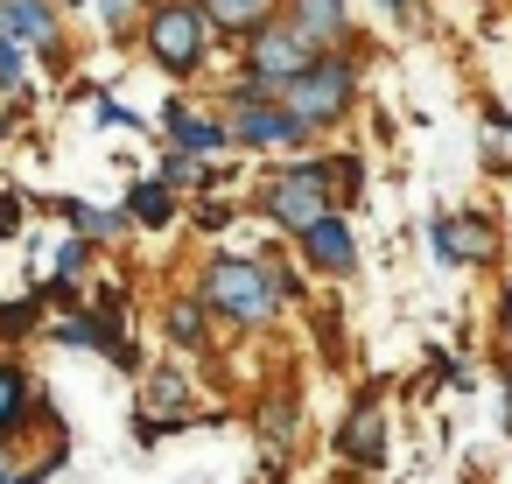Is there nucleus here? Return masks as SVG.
<instances>
[{
    "mask_svg": "<svg viewBox=\"0 0 512 484\" xmlns=\"http://www.w3.org/2000/svg\"><path fill=\"white\" fill-rule=\"evenodd\" d=\"M309 50H316V43H309L295 22H267V29H253V78H267V85L281 92V85L309 64Z\"/></svg>",
    "mask_w": 512,
    "mask_h": 484,
    "instance_id": "nucleus-4",
    "label": "nucleus"
},
{
    "mask_svg": "<svg viewBox=\"0 0 512 484\" xmlns=\"http://www.w3.org/2000/svg\"><path fill=\"white\" fill-rule=\"evenodd\" d=\"M211 29H232V36H253V29H267L274 22V0H211Z\"/></svg>",
    "mask_w": 512,
    "mask_h": 484,
    "instance_id": "nucleus-11",
    "label": "nucleus"
},
{
    "mask_svg": "<svg viewBox=\"0 0 512 484\" xmlns=\"http://www.w3.org/2000/svg\"><path fill=\"white\" fill-rule=\"evenodd\" d=\"M71 8H78V0H71Z\"/></svg>",
    "mask_w": 512,
    "mask_h": 484,
    "instance_id": "nucleus-20",
    "label": "nucleus"
},
{
    "mask_svg": "<svg viewBox=\"0 0 512 484\" xmlns=\"http://www.w3.org/2000/svg\"><path fill=\"white\" fill-rule=\"evenodd\" d=\"M36 316H43V295H22V302H0V337H22V330H36Z\"/></svg>",
    "mask_w": 512,
    "mask_h": 484,
    "instance_id": "nucleus-16",
    "label": "nucleus"
},
{
    "mask_svg": "<svg viewBox=\"0 0 512 484\" xmlns=\"http://www.w3.org/2000/svg\"><path fill=\"white\" fill-rule=\"evenodd\" d=\"M204 309H218L225 323H246V330H260L274 309H281V288H274V274L267 267H253V260H211V274H204V295H197Z\"/></svg>",
    "mask_w": 512,
    "mask_h": 484,
    "instance_id": "nucleus-1",
    "label": "nucleus"
},
{
    "mask_svg": "<svg viewBox=\"0 0 512 484\" xmlns=\"http://www.w3.org/2000/svg\"><path fill=\"white\" fill-rule=\"evenodd\" d=\"M64 344H99V323L92 316H64Z\"/></svg>",
    "mask_w": 512,
    "mask_h": 484,
    "instance_id": "nucleus-17",
    "label": "nucleus"
},
{
    "mask_svg": "<svg viewBox=\"0 0 512 484\" xmlns=\"http://www.w3.org/2000/svg\"><path fill=\"white\" fill-rule=\"evenodd\" d=\"M267 211H274L281 225H295V232H302V225H316V218L330 211V204H323V162H316V169L281 176V183L267 190Z\"/></svg>",
    "mask_w": 512,
    "mask_h": 484,
    "instance_id": "nucleus-6",
    "label": "nucleus"
},
{
    "mask_svg": "<svg viewBox=\"0 0 512 484\" xmlns=\"http://www.w3.org/2000/svg\"><path fill=\"white\" fill-rule=\"evenodd\" d=\"M295 29H302L309 43H330V36L344 29V8H337V0H295Z\"/></svg>",
    "mask_w": 512,
    "mask_h": 484,
    "instance_id": "nucleus-13",
    "label": "nucleus"
},
{
    "mask_svg": "<svg viewBox=\"0 0 512 484\" xmlns=\"http://www.w3.org/2000/svg\"><path fill=\"white\" fill-rule=\"evenodd\" d=\"M225 134L246 141V148H281V141H302V120H295L281 99H239Z\"/></svg>",
    "mask_w": 512,
    "mask_h": 484,
    "instance_id": "nucleus-5",
    "label": "nucleus"
},
{
    "mask_svg": "<svg viewBox=\"0 0 512 484\" xmlns=\"http://www.w3.org/2000/svg\"><path fill=\"white\" fill-rule=\"evenodd\" d=\"M169 141H176L183 155H218L232 134H225V127H211V120H197V113H183V106H169Z\"/></svg>",
    "mask_w": 512,
    "mask_h": 484,
    "instance_id": "nucleus-10",
    "label": "nucleus"
},
{
    "mask_svg": "<svg viewBox=\"0 0 512 484\" xmlns=\"http://www.w3.org/2000/svg\"><path fill=\"white\" fill-rule=\"evenodd\" d=\"M204 36H211V15L190 8V0H169V8L148 15V50H155V64L169 78H190L204 64Z\"/></svg>",
    "mask_w": 512,
    "mask_h": 484,
    "instance_id": "nucleus-3",
    "label": "nucleus"
},
{
    "mask_svg": "<svg viewBox=\"0 0 512 484\" xmlns=\"http://www.w3.org/2000/svg\"><path fill=\"white\" fill-rule=\"evenodd\" d=\"M22 421H29V379H22V365H0V442Z\"/></svg>",
    "mask_w": 512,
    "mask_h": 484,
    "instance_id": "nucleus-12",
    "label": "nucleus"
},
{
    "mask_svg": "<svg viewBox=\"0 0 512 484\" xmlns=\"http://www.w3.org/2000/svg\"><path fill=\"white\" fill-rule=\"evenodd\" d=\"M22 225V197H8V190H0V239H8Z\"/></svg>",
    "mask_w": 512,
    "mask_h": 484,
    "instance_id": "nucleus-19",
    "label": "nucleus"
},
{
    "mask_svg": "<svg viewBox=\"0 0 512 484\" xmlns=\"http://www.w3.org/2000/svg\"><path fill=\"white\" fill-rule=\"evenodd\" d=\"M78 267H85V239H71V246H64V253H57V274H64V281H71V274H78Z\"/></svg>",
    "mask_w": 512,
    "mask_h": 484,
    "instance_id": "nucleus-18",
    "label": "nucleus"
},
{
    "mask_svg": "<svg viewBox=\"0 0 512 484\" xmlns=\"http://www.w3.org/2000/svg\"><path fill=\"white\" fill-rule=\"evenodd\" d=\"M337 449H344L358 470H379V463H386V414H379V407H358V414L344 421Z\"/></svg>",
    "mask_w": 512,
    "mask_h": 484,
    "instance_id": "nucleus-9",
    "label": "nucleus"
},
{
    "mask_svg": "<svg viewBox=\"0 0 512 484\" xmlns=\"http://www.w3.org/2000/svg\"><path fill=\"white\" fill-rule=\"evenodd\" d=\"M127 204H134V218H141V225H169V218H176V197H169V183H141Z\"/></svg>",
    "mask_w": 512,
    "mask_h": 484,
    "instance_id": "nucleus-14",
    "label": "nucleus"
},
{
    "mask_svg": "<svg viewBox=\"0 0 512 484\" xmlns=\"http://www.w3.org/2000/svg\"><path fill=\"white\" fill-rule=\"evenodd\" d=\"M169 337L197 351V344H204V302H176V309H169Z\"/></svg>",
    "mask_w": 512,
    "mask_h": 484,
    "instance_id": "nucleus-15",
    "label": "nucleus"
},
{
    "mask_svg": "<svg viewBox=\"0 0 512 484\" xmlns=\"http://www.w3.org/2000/svg\"><path fill=\"white\" fill-rule=\"evenodd\" d=\"M302 253H309V267H323V274H344V267L358 260V246H351V225H344L337 211H323L316 225H302Z\"/></svg>",
    "mask_w": 512,
    "mask_h": 484,
    "instance_id": "nucleus-7",
    "label": "nucleus"
},
{
    "mask_svg": "<svg viewBox=\"0 0 512 484\" xmlns=\"http://www.w3.org/2000/svg\"><path fill=\"white\" fill-rule=\"evenodd\" d=\"M351 92H358V78H351V64L344 57H309L274 99L302 120V127H330V120H344L351 113Z\"/></svg>",
    "mask_w": 512,
    "mask_h": 484,
    "instance_id": "nucleus-2",
    "label": "nucleus"
},
{
    "mask_svg": "<svg viewBox=\"0 0 512 484\" xmlns=\"http://www.w3.org/2000/svg\"><path fill=\"white\" fill-rule=\"evenodd\" d=\"M0 36L22 43V50H50V43H57L50 0H0Z\"/></svg>",
    "mask_w": 512,
    "mask_h": 484,
    "instance_id": "nucleus-8",
    "label": "nucleus"
}]
</instances>
